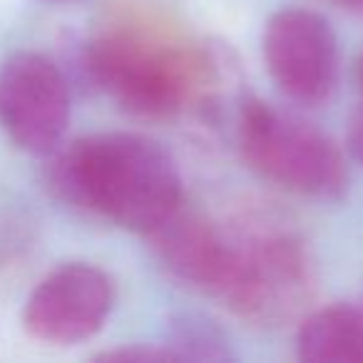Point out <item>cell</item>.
I'll use <instances>...</instances> for the list:
<instances>
[{"mask_svg":"<svg viewBox=\"0 0 363 363\" xmlns=\"http://www.w3.org/2000/svg\"><path fill=\"white\" fill-rule=\"evenodd\" d=\"M77 65L82 80L147 120H167L192 105L214 107L222 82L237 70L224 48L192 45L132 16L105 23L82 43Z\"/></svg>","mask_w":363,"mask_h":363,"instance_id":"cell-1","label":"cell"},{"mask_svg":"<svg viewBox=\"0 0 363 363\" xmlns=\"http://www.w3.org/2000/svg\"><path fill=\"white\" fill-rule=\"evenodd\" d=\"M48 187L62 204L147 237L184 204L172 155L155 140L102 132L50 152Z\"/></svg>","mask_w":363,"mask_h":363,"instance_id":"cell-2","label":"cell"},{"mask_svg":"<svg viewBox=\"0 0 363 363\" xmlns=\"http://www.w3.org/2000/svg\"><path fill=\"white\" fill-rule=\"evenodd\" d=\"M224 269L214 298L259 326H279L306 311L316 269L301 234L277 212L247 209L222 224Z\"/></svg>","mask_w":363,"mask_h":363,"instance_id":"cell-3","label":"cell"},{"mask_svg":"<svg viewBox=\"0 0 363 363\" xmlns=\"http://www.w3.org/2000/svg\"><path fill=\"white\" fill-rule=\"evenodd\" d=\"M234 140L242 160L277 187L298 197L333 202L348 187L338 145L294 112L244 97L234 112Z\"/></svg>","mask_w":363,"mask_h":363,"instance_id":"cell-4","label":"cell"},{"mask_svg":"<svg viewBox=\"0 0 363 363\" xmlns=\"http://www.w3.org/2000/svg\"><path fill=\"white\" fill-rule=\"evenodd\" d=\"M70 77L35 50L0 62V132L23 152L50 155L70 125Z\"/></svg>","mask_w":363,"mask_h":363,"instance_id":"cell-5","label":"cell"},{"mask_svg":"<svg viewBox=\"0 0 363 363\" xmlns=\"http://www.w3.org/2000/svg\"><path fill=\"white\" fill-rule=\"evenodd\" d=\"M262 52L274 85L291 102L318 107L331 100L338 85V40L318 13L277 11L264 26Z\"/></svg>","mask_w":363,"mask_h":363,"instance_id":"cell-6","label":"cell"},{"mask_svg":"<svg viewBox=\"0 0 363 363\" xmlns=\"http://www.w3.org/2000/svg\"><path fill=\"white\" fill-rule=\"evenodd\" d=\"M115 306V284L100 267L67 262L35 284L23 306V326L35 341L75 346L102 331Z\"/></svg>","mask_w":363,"mask_h":363,"instance_id":"cell-7","label":"cell"},{"mask_svg":"<svg viewBox=\"0 0 363 363\" xmlns=\"http://www.w3.org/2000/svg\"><path fill=\"white\" fill-rule=\"evenodd\" d=\"M157 259L179 281L214 296L224 269L222 224L189 212L182 204L167 222L147 234Z\"/></svg>","mask_w":363,"mask_h":363,"instance_id":"cell-8","label":"cell"},{"mask_svg":"<svg viewBox=\"0 0 363 363\" xmlns=\"http://www.w3.org/2000/svg\"><path fill=\"white\" fill-rule=\"evenodd\" d=\"M296 353L308 363H363V303H333L303 316Z\"/></svg>","mask_w":363,"mask_h":363,"instance_id":"cell-9","label":"cell"},{"mask_svg":"<svg viewBox=\"0 0 363 363\" xmlns=\"http://www.w3.org/2000/svg\"><path fill=\"white\" fill-rule=\"evenodd\" d=\"M162 346L174 356V361H232L234 353L229 336L202 313H179L167 323Z\"/></svg>","mask_w":363,"mask_h":363,"instance_id":"cell-10","label":"cell"},{"mask_svg":"<svg viewBox=\"0 0 363 363\" xmlns=\"http://www.w3.org/2000/svg\"><path fill=\"white\" fill-rule=\"evenodd\" d=\"M95 361L105 363H164L174 361L169 351L162 343H132V346L112 348L100 356H95Z\"/></svg>","mask_w":363,"mask_h":363,"instance_id":"cell-11","label":"cell"},{"mask_svg":"<svg viewBox=\"0 0 363 363\" xmlns=\"http://www.w3.org/2000/svg\"><path fill=\"white\" fill-rule=\"evenodd\" d=\"M348 142H351V152H353V157H356V160L363 164V115L358 117L356 122H353V127H351V137H348Z\"/></svg>","mask_w":363,"mask_h":363,"instance_id":"cell-12","label":"cell"},{"mask_svg":"<svg viewBox=\"0 0 363 363\" xmlns=\"http://www.w3.org/2000/svg\"><path fill=\"white\" fill-rule=\"evenodd\" d=\"M333 6L343 8V11L353 13V16H361L363 18V0H331Z\"/></svg>","mask_w":363,"mask_h":363,"instance_id":"cell-13","label":"cell"},{"mask_svg":"<svg viewBox=\"0 0 363 363\" xmlns=\"http://www.w3.org/2000/svg\"><path fill=\"white\" fill-rule=\"evenodd\" d=\"M356 80H358V90H361V95H363V52H361V57H358V65H356Z\"/></svg>","mask_w":363,"mask_h":363,"instance_id":"cell-14","label":"cell"},{"mask_svg":"<svg viewBox=\"0 0 363 363\" xmlns=\"http://www.w3.org/2000/svg\"><path fill=\"white\" fill-rule=\"evenodd\" d=\"M52 3H65V0H52Z\"/></svg>","mask_w":363,"mask_h":363,"instance_id":"cell-15","label":"cell"}]
</instances>
